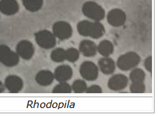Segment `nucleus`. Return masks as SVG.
<instances>
[{
  "instance_id": "nucleus-1",
  "label": "nucleus",
  "mask_w": 158,
  "mask_h": 116,
  "mask_svg": "<svg viewBox=\"0 0 158 116\" xmlns=\"http://www.w3.org/2000/svg\"><path fill=\"white\" fill-rule=\"evenodd\" d=\"M77 28L81 36L94 39H98L105 34L104 26L100 22L83 20L77 24Z\"/></svg>"
},
{
  "instance_id": "nucleus-2",
  "label": "nucleus",
  "mask_w": 158,
  "mask_h": 116,
  "mask_svg": "<svg viewBox=\"0 0 158 116\" xmlns=\"http://www.w3.org/2000/svg\"><path fill=\"white\" fill-rule=\"evenodd\" d=\"M141 62V57L137 52H128L118 58L116 65L123 71L132 70L139 65Z\"/></svg>"
},
{
  "instance_id": "nucleus-3",
  "label": "nucleus",
  "mask_w": 158,
  "mask_h": 116,
  "mask_svg": "<svg viewBox=\"0 0 158 116\" xmlns=\"http://www.w3.org/2000/svg\"><path fill=\"white\" fill-rule=\"evenodd\" d=\"M82 12L85 16L95 22L102 20L105 17V10L98 3L87 2L82 6Z\"/></svg>"
},
{
  "instance_id": "nucleus-4",
  "label": "nucleus",
  "mask_w": 158,
  "mask_h": 116,
  "mask_svg": "<svg viewBox=\"0 0 158 116\" xmlns=\"http://www.w3.org/2000/svg\"><path fill=\"white\" fill-rule=\"evenodd\" d=\"M36 44L45 50L51 49L57 44V38L48 30H42L35 34Z\"/></svg>"
},
{
  "instance_id": "nucleus-5",
  "label": "nucleus",
  "mask_w": 158,
  "mask_h": 116,
  "mask_svg": "<svg viewBox=\"0 0 158 116\" xmlns=\"http://www.w3.org/2000/svg\"><path fill=\"white\" fill-rule=\"evenodd\" d=\"M20 62V57L16 52L5 44H0V63L7 67H14Z\"/></svg>"
},
{
  "instance_id": "nucleus-6",
  "label": "nucleus",
  "mask_w": 158,
  "mask_h": 116,
  "mask_svg": "<svg viewBox=\"0 0 158 116\" xmlns=\"http://www.w3.org/2000/svg\"><path fill=\"white\" fill-rule=\"evenodd\" d=\"M80 73L84 80L94 81L98 78L99 69L93 62L85 61L80 65Z\"/></svg>"
},
{
  "instance_id": "nucleus-7",
  "label": "nucleus",
  "mask_w": 158,
  "mask_h": 116,
  "mask_svg": "<svg viewBox=\"0 0 158 116\" xmlns=\"http://www.w3.org/2000/svg\"><path fill=\"white\" fill-rule=\"evenodd\" d=\"M52 33L60 40H65L73 34V28L65 21H58L52 26Z\"/></svg>"
},
{
  "instance_id": "nucleus-8",
  "label": "nucleus",
  "mask_w": 158,
  "mask_h": 116,
  "mask_svg": "<svg viewBox=\"0 0 158 116\" xmlns=\"http://www.w3.org/2000/svg\"><path fill=\"white\" fill-rule=\"evenodd\" d=\"M35 46L31 41L22 40L17 44L16 46V52L20 58L25 61H29L35 54Z\"/></svg>"
},
{
  "instance_id": "nucleus-9",
  "label": "nucleus",
  "mask_w": 158,
  "mask_h": 116,
  "mask_svg": "<svg viewBox=\"0 0 158 116\" xmlns=\"http://www.w3.org/2000/svg\"><path fill=\"white\" fill-rule=\"evenodd\" d=\"M127 20L126 14L118 8L111 10L107 14L108 23L113 27H120L125 24Z\"/></svg>"
},
{
  "instance_id": "nucleus-10",
  "label": "nucleus",
  "mask_w": 158,
  "mask_h": 116,
  "mask_svg": "<svg viewBox=\"0 0 158 116\" xmlns=\"http://www.w3.org/2000/svg\"><path fill=\"white\" fill-rule=\"evenodd\" d=\"M4 86L10 93H18L23 89L24 83L20 77L15 74H10L5 78Z\"/></svg>"
},
{
  "instance_id": "nucleus-11",
  "label": "nucleus",
  "mask_w": 158,
  "mask_h": 116,
  "mask_svg": "<svg viewBox=\"0 0 158 116\" xmlns=\"http://www.w3.org/2000/svg\"><path fill=\"white\" fill-rule=\"evenodd\" d=\"M128 83H129V80L125 75L123 74H114L109 78L108 87L112 91H121L127 87Z\"/></svg>"
},
{
  "instance_id": "nucleus-12",
  "label": "nucleus",
  "mask_w": 158,
  "mask_h": 116,
  "mask_svg": "<svg viewBox=\"0 0 158 116\" xmlns=\"http://www.w3.org/2000/svg\"><path fill=\"white\" fill-rule=\"evenodd\" d=\"M55 79L59 83L67 82L70 80L73 76L72 68L67 65H62L55 69L54 73Z\"/></svg>"
},
{
  "instance_id": "nucleus-13",
  "label": "nucleus",
  "mask_w": 158,
  "mask_h": 116,
  "mask_svg": "<svg viewBox=\"0 0 158 116\" xmlns=\"http://www.w3.org/2000/svg\"><path fill=\"white\" fill-rule=\"evenodd\" d=\"M17 0H0V12L7 16H13L19 11Z\"/></svg>"
},
{
  "instance_id": "nucleus-14",
  "label": "nucleus",
  "mask_w": 158,
  "mask_h": 116,
  "mask_svg": "<svg viewBox=\"0 0 158 116\" xmlns=\"http://www.w3.org/2000/svg\"><path fill=\"white\" fill-rule=\"evenodd\" d=\"M79 51L85 57H93L97 53V46L92 40H84L80 44Z\"/></svg>"
},
{
  "instance_id": "nucleus-15",
  "label": "nucleus",
  "mask_w": 158,
  "mask_h": 116,
  "mask_svg": "<svg viewBox=\"0 0 158 116\" xmlns=\"http://www.w3.org/2000/svg\"><path fill=\"white\" fill-rule=\"evenodd\" d=\"M98 69L104 74L110 75L113 74L116 69V63L112 58L108 57H103L99 60Z\"/></svg>"
},
{
  "instance_id": "nucleus-16",
  "label": "nucleus",
  "mask_w": 158,
  "mask_h": 116,
  "mask_svg": "<svg viewBox=\"0 0 158 116\" xmlns=\"http://www.w3.org/2000/svg\"><path fill=\"white\" fill-rule=\"evenodd\" d=\"M55 79L53 73L48 70H41L36 74L35 81L39 85L47 87L52 83Z\"/></svg>"
},
{
  "instance_id": "nucleus-17",
  "label": "nucleus",
  "mask_w": 158,
  "mask_h": 116,
  "mask_svg": "<svg viewBox=\"0 0 158 116\" xmlns=\"http://www.w3.org/2000/svg\"><path fill=\"white\" fill-rule=\"evenodd\" d=\"M114 50V45L110 41L104 40L101 41L97 46V52H99L103 57H108L113 53Z\"/></svg>"
},
{
  "instance_id": "nucleus-18",
  "label": "nucleus",
  "mask_w": 158,
  "mask_h": 116,
  "mask_svg": "<svg viewBox=\"0 0 158 116\" xmlns=\"http://www.w3.org/2000/svg\"><path fill=\"white\" fill-rule=\"evenodd\" d=\"M22 4L26 10L31 12H36L43 6V0H22Z\"/></svg>"
},
{
  "instance_id": "nucleus-19",
  "label": "nucleus",
  "mask_w": 158,
  "mask_h": 116,
  "mask_svg": "<svg viewBox=\"0 0 158 116\" xmlns=\"http://www.w3.org/2000/svg\"><path fill=\"white\" fill-rule=\"evenodd\" d=\"M51 59L57 63L63 62L65 61V50L62 48H57L51 52Z\"/></svg>"
},
{
  "instance_id": "nucleus-20",
  "label": "nucleus",
  "mask_w": 158,
  "mask_h": 116,
  "mask_svg": "<svg viewBox=\"0 0 158 116\" xmlns=\"http://www.w3.org/2000/svg\"><path fill=\"white\" fill-rule=\"evenodd\" d=\"M146 74L143 70L139 68H135L132 69L130 74L129 78L132 82H144Z\"/></svg>"
},
{
  "instance_id": "nucleus-21",
  "label": "nucleus",
  "mask_w": 158,
  "mask_h": 116,
  "mask_svg": "<svg viewBox=\"0 0 158 116\" xmlns=\"http://www.w3.org/2000/svg\"><path fill=\"white\" fill-rule=\"evenodd\" d=\"M88 88L87 84L85 81L81 79H77L75 81L72 85H71V89L76 93H85L86 89Z\"/></svg>"
},
{
  "instance_id": "nucleus-22",
  "label": "nucleus",
  "mask_w": 158,
  "mask_h": 116,
  "mask_svg": "<svg viewBox=\"0 0 158 116\" xmlns=\"http://www.w3.org/2000/svg\"><path fill=\"white\" fill-rule=\"evenodd\" d=\"M80 52L75 48H69L65 50V60L70 62H76L80 58Z\"/></svg>"
},
{
  "instance_id": "nucleus-23",
  "label": "nucleus",
  "mask_w": 158,
  "mask_h": 116,
  "mask_svg": "<svg viewBox=\"0 0 158 116\" xmlns=\"http://www.w3.org/2000/svg\"><path fill=\"white\" fill-rule=\"evenodd\" d=\"M71 86L67 82H61L52 89V93H71Z\"/></svg>"
},
{
  "instance_id": "nucleus-24",
  "label": "nucleus",
  "mask_w": 158,
  "mask_h": 116,
  "mask_svg": "<svg viewBox=\"0 0 158 116\" xmlns=\"http://www.w3.org/2000/svg\"><path fill=\"white\" fill-rule=\"evenodd\" d=\"M145 89L144 82H133L130 86V91L132 93H143Z\"/></svg>"
},
{
  "instance_id": "nucleus-25",
  "label": "nucleus",
  "mask_w": 158,
  "mask_h": 116,
  "mask_svg": "<svg viewBox=\"0 0 158 116\" xmlns=\"http://www.w3.org/2000/svg\"><path fill=\"white\" fill-rule=\"evenodd\" d=\"M144 66L145 69L149 72L150 73H152L153 70V58L152 57H147L144 61Z\"/></svg>"
},
{
  "instance_id": "nucleus-26",
  "label": "nucleus",
  "mask_w": 158,
  "mask_h": 116,
  "mask_svg": "<svg viewBox=\"0 0 158 116\" xmlns=\"http://www.w3.org/2000/svg\"><path fill=\"white\" fill-rule=\"evenodd\" d=\"M85 93H102V89L98 85H91L90 87H88L86 89Z\"/></svg>"
},
{
  "instance_id": "nucleus-27",
  "label": "nucleus",
  "mask_w": 158,
  "mask_h": 116,
  "mask_svg": "<svg viewBox=\"0 0 158 116\" xmlns=\"http://www.w3.org/2000/svg\"><path fill=\"white\" fill-rule=\"evenodd\" d=\"M5 86L4 84H3L2 82L0 81V93H2L5 91Z\"/></svg>"
}]
</instances>
